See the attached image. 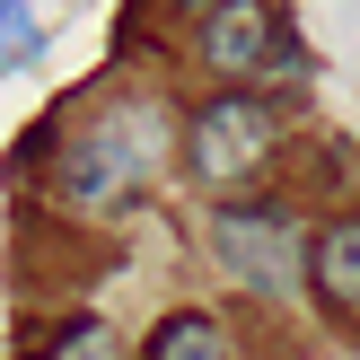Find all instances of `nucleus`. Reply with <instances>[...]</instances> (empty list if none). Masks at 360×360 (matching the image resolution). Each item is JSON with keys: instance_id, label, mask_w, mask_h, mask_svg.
I'll return each mask as SVG.
<instances>
[{"instance_id": "nucleus-5", "label": "nucleus", "mask_w": 360, "mask_h": 360, "mask_svg": "<svg viewBox=\"0 0 360 360\" xmlns=\"http://www.w3.org/2000/svg\"><path fill=\"white\" fill-rule=\"evenodd\" d=\"M308 281L334 316H360V220H326L308 238Z\"/></svg>"}, {"instance_id": "nucleus-8", "label": "nucleus", "mask_w": 360, "mask_h": 360, "mask_svg": "<svg viewBox=\"0 0 360 360\" xmlns=\"http://www.w3.org/2000/svg\"><path fill=\"white\" fill-rule=\"evenodd\" d=\"M44 360H115V334H105V326H70Z\"/></svg>"}, {"instance_id": "nucleus-1", "label": "nucleus", "mask_w": 360, "mask_h": 360, "mask_svg": "<svg viewBox=\"0 0 360 360\" xmlns=\"http://www.w3.org/2000/svg\"><path fill=\"white\" fill-rule=\"evenodd\" d=\"M150 115H105L88 132L62 141V167H53V202L79 211V220H123L141 202V176H150Z\"/></svg>"}, {"instance_id": "nucleus-4", "label": "nucleus", "mask_w": 360, "mask_h": 360, "mask_svg": "<svg viewBox=\"0 0 360 360\" xmlns=\"http://www.w3.org/2000/svg\"><path fill=\"white\" fill-rule=\"evenodd\" d=\"M202 62L220 70V79L255 88L264 70H299V44L281 35V18L264 9V0H220V9L202 18Z\"/></svg>"}, {"instance_id": "nucleus-3", "label": "nucleus", "mask_w": 360, "mask_h": 360, "mask_svg": "<svg viewBox=\"0 0 360 360\" xmlns=\"http://www.w3.org/2000/svg\"><path fill=\"white\" fill-rule=\"evenodd\" d=\"M211 255H220V273L238 281V290H255V299H281L299 281V264H308L281 202H220L211 211Z\"/></svg>"}, {"instance_id": "nucleus-6", "label": "nucleus", "mask_w": 360, "mask_h": 360, "mask_svg": "<svg viewBox=\"0 0 360 360\" xmlns=\"http://www.w3.org/2000/svg\"><path fill=\"white\" fill-rule=\"evenodd\" d=\"M141 360H229V326L202 316V308H176V316H158V334H150Z\"/></svg>"}, {"instance_id": "nucleus-2", "label": "nucleus", "mask_w": 360, "mask_h": 360, "mask_svg": "<svg viewBox=\"0 0 360 360\" xmlns=\"http://www.w3.org/2000/svg\"><path fill=\"white\" fill-rule=\"evenodd\" d=\"M281 150V123L255 88H220L185 115V176L193 185H246L264 158Z\"/></svg>"}, {"instance_id": "nucleus-7", "label": "nucleus", "mask_w": 360, "mask_h": 360, "mask_svg": "<svg viewBox=\"0 0 360 360\" xmlns=\"http://www.w3.org/2000/svg\"><path fill=\"white\" fill-rule=\"evenodd\" d=\"M35 53H44V18H35L27 0H0V70L35 62Z\"/></svg>"}]
</instances>
